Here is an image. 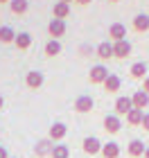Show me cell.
Wrapping results in <instances>:
<instances>
[{"mask_svg": "<svg viewBox=\"0 0 149 158\" xmlns=\"http://www.w3.org/2000/svg\"><path fill=\"white\" fill-rule=\"evenodd\" d=\"M2 106H5V97L0 95V109H2Z\"/></svg>", "mask_w": 149, "mask_h": 158, "instance_id": "f546056e", "label": "cell"}, {"mask_svg": "<svg viewBox=\"0 0 149 158\" xmlns=\"http://www.w3.org/2000/svg\"><path fill=\"white\" fill-rule=\"evenodd\" d=\"M9 158H11V156H9Z\"/></svg>", "mask_w": 149, "mask_h": 158, "instance_id": "e575fe53", "label": "cell"}, {"mask_svg": "<svg viewBox=\"0 0 149 158\" xmlns=\"http://www.w3.org/2000/svg\"><path fill=\"white\" fill-rule=\"evenodd\" d=\"M9 9H11V14H16V16H23V14H27V9H30V2H27V0H11Z\"/></svg>", "mask_w": 149, "mask_h": 158, "instance_id": "ffe728a7", "label": "cell"}, {"mask_svg": "<svg viewBox=\"0 0 149 158\" xmlns=\"http://www.w3.org/2000/svg\"><path fill=\"white\" fill-rule=\"evenodd\" d=\"M68 135V127L63 124V122H54L52 127H50V133H48V138L52 140V142H61L63 138Z\"/></svg>", "mask_w": 149, "mask_h": 158, "instance_id": "8992f818", "label": "cell"}, {"mask_svg": "<svg viewBox=\"0 0 149 158\" xmlns=\"http://www.w3.org/2000/svg\"><path fill=\"white\" fill-rule=\"evenodd\" d=\"M120 129H122V120H120L115 113H111V115L104 118V131L106 133H118Z\"/></svg>", "mask_w": 149, "mask_h": 158, "instance_id": "7c38bea8", "label": "cell"}, {"mask_svg": "<svg viewBox=\"0 0 149 158\" xmlns=\"http://www.w3.org/2000/svg\"><path fill=\"white\" fill-rule=\"evenodd\" d=\"M61 50H63V45H61V41H56V39H50V41L45 43L43 52H45L48 56H56V54H61Z\"/></svg>", "mask_w": 149, "mask_h": 158, "instance_id": "d6986e66", "label": "cell"}, {"mask_svg": "<svg viewBox=\"0 0 149 158\" xmlns=\"http://www.w3.org/2000/svg\"><path fill=\"white\" fill-rule=\"evenodd\" d=\"M102 156L104 158H120V145L118 142H106V145H102Z\"/></svg>", "mask_w": 149, "mask_h": 158, "instance_id": "44dd1931", "label": "cell"}, {"mask_svg": "<svg viewBox=\"0 0 149 158\" xmlns=\"http://www.w3.org/2000/svg\"><path fill=\"white\" fill-rule=\"evenodd\" d=\"M102 86H104V90L109 93V95H115V93L120 90V86H122V79H120L118 75H109V79H106Z\"/></svg>", "mask_w": 149, "mask_h": 158, "instance_id": "9a60e30c", "label": "cell"}, {"mask_svg": "<svg viewBox=\"0 0 149 158\" xmlns=\"http://www.w3.org/2000/svg\"><path fill=\"white\" fill-rule=\"evenodd\" d=\"M45 81V75L41 73V70H30V73L25 75V84H27V88H32V90H39L41 86H43Z\"/></svg>", "mask_w": 149, "mask_h": 158, "instance_id": "3957f363", "label": "cell"}, {"mask_svg": "<svg viewBox=\"0 0 149 158\" xmlns=\"http://www.w3.org/2000/svg\"><path fill=\"white\" fill-rule=\"evenodd\" d=\"M143 129L149 131V113H145V118H143Z\"/></svg>", "mask_w": 149, "mask_h": 158, "instance_id": "484cf974", "label": "cell"}, {"mask_svg": "<svg viewBox=\"0 0 149 158\" xmlns=\"http://www.w3.org/2000/svg\"><path fill=\"white\" fill-rule=\"evenodd\" d=\"M0 158H9V154H7L5 147H0Z\"/></svg>", "mask_w": 149, "mask_h": 158, "instance_id": "f1b7e54d", "label": "cell"}, {"mask_svg": "<svg viewBox=\"0 0 149 158\" xmlns=\"http://www.w3.org/2000/svg\"><path fill=\"white\" fill-rule=\"evenodd\" d=\"M16 41V32H14V27H9V25H2L0 27V43H14Z\"/></svg>", "mask_w": 149, "mask_h": 158, "instance_id": "cb8c5ba5", "label": "cell"}, {"mask_svg": "<svg viewBox=\"0 0 149 158\" xmlns=\"http://www.w3.org/2000/svg\"><path fill=\"white\" fill-rule=\"evenodd\" d=\"M75 2H77V5H81V7H86V5L93 2V0H75Z\"/></svg>", "mask_w": 149, "mask_h": 158, "instance_id": "83f0119b", "label": "cell"}, {"mask_svg": "<svg viewBox=\"0 0 149 158\" xmlns=\"http://www.w3.org/2000/svg\"><path fill=\"white\" fill-rule=\"evenodd\" d=\"M93 106H95V99L90 95H79L75 99V111L77 113H90V111H93Z\"/></svg>", "mask_w": 149, "mask_h": 158, "instance_id": "52a82bcc", "label": "cell"}, {"mask_svg": "<svg viewBox=\"0 0 149 158\" xmlns=\"http://www.w3.org/2000/svg\"><path fill=\"white\" fill-rule=\"evenodd\" d=\"M143 118H145V111H140V109H131L126 113V122L131 127H143Z\"/></svg>", "mask_w": 149, "mask_h": 158, "instance_id": "ac0fdd59", "label": "cell"}, {"mask_svg": "<svg viewBox=\"0 0 149 158\" xmlns=\"http://www.w3.org/2000/svg\"><path fill=\"white\" fill-rule=\"evenodd\" d=\"M109 39H111V43L124 41V39H126V27H124L122 23H113V25L109 27Z\"/></svg>", "mask_w": 149, "mask_h": 158, "instance_id": "8fae6325", "label": "cell"}, {"mask_svg": "<svg viewBox=\"0 0 149 158\" xmlns=\"http://www.w3.org/2000/svg\"><path fill=\"white\" fill-rule=\"evenodd\" d=\"M81 149H84V154H88V156H97V154H102V142H99V138H95V135H88V138H84Z\"/></svg>", "mask_w": 149, "mask_h": 158, "instance_id": "6da1fadb", "label": "cell"}, {"mask_svg": "<svg viewBox=\"0 0 149 158\" xmlns=\"http://www.w3.org/2000/svg\"><path fill=\"white\" fill-rule=\"evenodd\" d=\"M133 30L136 32H149V16L147 14H138L133 18Z\"/></svg>", "mask_w": 149, "mask_h": 158, "instance_id": "7402d4cb", "label": "cell"}, {"mask_svg": "<svg viewBox=\"0 0 149 158\" xmlns=\"http://www.w3.org/2000/svg\"><path fill=\"white\" fill-rule=\"evenodd\" d=\"M14 45H16L18 50H30V48H32V34L18 32V34H16V41H14Z\"/></svg>", "mask_w": 149, "mask_h": 158, "instance_id": "e0dca14e", "label": "cell"}, {"mask_svg": "<svg viewBox=\"0 0 149 158\" xmlns=\"http://www.w3.org/2000/svg\"><path fill=\"white\" fill-rule=\"evenodd\" d=\"M61 2H68V5H70V2H72V0H61Z\"/></svg>", "mask_w": 149, "mask_h": 158, "instance_id": "d6a6232c", "label": "cell"}, {"mask_svg": "<svg viewBox=\"0 0 149 158\" xmlns=\"http://www.w3.org/2000/svg\"><path fill=\"white\" fill-rule=\"evenodd\" d=\"M131 102H133V109H140V111H145L147 106H149V95L140 88V90H136L131 95Z\"/></svg>", "mask_w": 149, "mask_h": 158, "instance_id": "4fadbf2b", "label": "cell"}, {"mask_svg": "<svg viewBox=\"0 0 149 158\" xmlns=\"http://www.w3.org/2000/svg\"><path fill=\"white\" fill-rule=\"evenodd\" d=\"M11 2V0H0V5H9Z\"/></svg>", "mask_w": 149, "mask_h": 158, "instance_id": "4dcf8cb0", "label": "cell"}, {"mask_svg": "<svg viewBox=\"0 0 149 158\" xmlns=\"http://www.w3.org/2000/svg\"><path fill=\"white\" fill-rule=\"evenodd\" d=\"M52 158H70V147L68 145H54V149H52Z\"/></svg>", "mask_w": 149, "mask_h": 158, "instance_id": "d4e9b609", "label": "cell"}, {"mask_svg": "<svg viewBox=\"0 0 149 158\" xmlns=\"http://www.w3.org/2000/svg\"><path fill=\"white\" fill-rule=\"evenodd\" d=\"M131 43L129 41H118V43H113V56L115 59H126V56H131Z\"/></svg>", "mask_w": 149, "mask_h": 158, "instance_id": "ba28073f", "label": "cell"}, {"mask_svg": "<svg viewBox=\"0 0 149 158\" xmlns=\"http://www.w3.org/2000/svg\"><path fill=\"white\" fill-rule=\"evenodd\" d=\"M147 152V147H145V142L143 140H131L129 145H126V154H129L131 158H140V156H145Z\"/></svg>", "mask_w": 149, "mask_h": 158, "instance_id": "5bb4252c", "label": "cell"}, {"mask_svg": "<svg viewBox=\"0 0 149 158\" xmlns=\"http://www.w3.org/2000/svg\"><path fill=\"white\" fill-rule=\"evenodd\" d=\"M52 149H54V142L50 138H43V140H39L36 145H34V154L39 158H45V156H52Z\"/></svg>", "mask_w": 149, "mask_h": 158, "instance_id": "9c48e42d", "label": "cell"}, {"mask_svg": "<svg viewBox=\"0 0 149 158\" xmlns=\"http://www.w3.org/2000/svg\"><path fill=\"white\" fill-rule=\"evenodd\" d=\"M109 70H106V66H102V63H97V66L90 68V73H88V79H90V84H104L106 79H109Z\"/></svg>", "mask_w": 149, "mask_h": 158, "instance_id": "7a4b0ae2", "label": "cell"}, {"mask_svg": "<svg viewBox=\"0 0 149 158\" xmlns=\"http://www.w3.org/2000/svg\"><path fill=\"white\" fill-rule=\"evenodd\" d=\"M143 90H145L147 95H149V75H147V77L143 79Z\"/></svg>", "mask_w": 149, "mask_h": 158, "instance_id": "4316f807", "label": "cell"}, {"mask_svg": "<svg viewBox=\"0 0 149 158\" xmlns=\"http://www.w3.org/2000/svg\"><path fill=\"white\" fill-rule=\"evenodd\" d=\"M145 158H149V147H147V152H145Z\"/></svg>", "mask_w": 149, "mask_h": 158, "instance_id": "1f68e13d", "label": "cell"}, {"mask_svg": "<svg viewBox=\"0 0 149 158\" xmlns=\"http://www.w3.org/2000/svg\"><path fill=\"white\" fill-rule=\"evenodd\" d=\"M129 73H131L133 79H145V77H147V63H145V61H136V63L131 66Z\"/></svg>", "mask_w": 149, "mask_h": 158, "instance_id": "603a6c76", "label": "cell"}, {"mask_svg": "<svg viewBox=\"0 0 149 158\" xmlns=\"http://www.w3.org/2000/svg\"><path fill=\"white\" fill-rule=\"evenodd\" d=\"M113 109H115V115H124L126 118V113H129L133 109V102H131V97H126V95H120L115 99V104H113Z\"/></svg>", "mask_w": 149, "mask_h": 158, "instance_id": "5b68a950", "label": "cell"}, {"mask_svg": "<svg viewBox=\"0 0 149 158\" xmlns=\"http://www.w3.org/2000/svg\"><path fill=\"white\" fill-rule=\"evenodd\" d=\"M109 2H120V0H109Z\"/></svg>", "mask_w": 149, "mask_h": 158, "instance_id": "836d02e7", "label": "cell"}, {"mask_svg": "<svg viewBox=\"0 0 149 158\" xmlns=\"http://www.w3.org/2000/svg\"><path fill=\"white\" fill-rule=\"evenodd\" d=\"M66 30H68V25H66V20H59V18H52L48 23V34L52 39H56L59 41V36H63L66 34Z\"/></svg>", "mask_w": 149, "mask_h": 158, "instance_id": "277c9868", "label": "cell"}, {"mask_svg": "<svg viewBox=\"0 0 149 158\" xmlns=\"http://www.w3.org/2000/svg\"><path fill=\"white\" fill-rule=\"evenodd\" d=\"M68 14H70V5L68 2H54L52 7V18H59V20H66L68 18Z\"/></svg>", "mask_w": 149, "mask_h": 158, "instance_id": "2e32d148", "label": "cell"}, {"mask_svg": "<svg viewBox=\"0 0 149 158\" xmlns=\"http://www.w3.org/2000/svg\"><path fill=\"white\" fill-rule=\"evenodd\" d=\"M95 56H97L99 61H109L111 56H113V43L111 41H102L95 48Z\"/></svg>", "mask_w": 149, "mask_h": 158, "instance_id": "30bf717a", "label": "cell"}]
</instances>
